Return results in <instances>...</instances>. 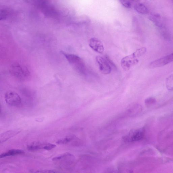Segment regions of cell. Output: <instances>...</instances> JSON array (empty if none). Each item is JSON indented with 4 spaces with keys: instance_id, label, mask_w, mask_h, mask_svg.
<instances>
[{
    "instance_id": "cell-15",
    "label": "cell",
    "mask_w": 173,
    "mask_h": 173,
    "mask_svg": "<svg viewBox=\"0 0 173 173\" xmlns=\"http://www.w3.org/2000/svg\"><path fill=\"white\" fill-rule=\"evenodd\" d=\"M166 85L168 90L173 91V74L167 77L166 80Z\"/></svg>"
},
{
    "instance_id": "cell-21",
    "label": "cell",
    "mask_w": 173,
    "mask_h": 173,
    "mask_svg": "<svg viewBox=\"0 0 173 173\" xmlns=\"http://www.w3.org/2000/svg\"><path fill=\"white\" fill-rule=\"evenodd\" d=\"M56 147V145H55L52 144L51 143H46L44 149L47 150H50V149L54 148Z\"/></svg>"
},
{
    "instance_id": "cell-12",
    "label": "cell",
    "mask_w": 173,
    "mask_h": 173,
    "mask_svg": "<svg viewBox=\"0 0 173 173\" xmlns=\"http://www.w3.org/2000/svg\"><path fill=\"white\" fill-rule=\"evenodd\" d=\"M24 153L23 151L19 149H12L7 152L2 153L1 155V158H4L7 156H13V155H20Z\"/></svg>"
},
{
    "instance_id": "cell-1",
    "label": "cell",
    "mask_w": 173,
    "mask_h": 173,
    "mask_svg": "<svg viewBox=\"0 0 173 173\" xmlns=\"http://www.w3.org/2000/svg\"><path fill=\"white\" fill-rule=\"evenodd\" d=\"M147 51V48L142 47L139 48L130 55L126 56L121 60V65L124 70L127 71L131 68L138 63V58L144 54Z\"/></svg>"
},
{
    "instance_id": "cell-22",
    "label": "cell",
    "mask_w": 173,
    "mask_h": 173,
    "mask_svg": "<svg viewBox=\"0 0 173 173\" xmlns=\"http://www.w3.org/2000/svg\"><path fill=\"white\" fill-rule=\"evenodd\" d=\"M132 1H133V0H132Z\"/></svg>"
},
{
    "instance_id": "cell-11",
    "label": "cell",
    "mask_w": 173,
    "mask_h": 173,
    "mask_svg": "<svg viewBox=\"0 0 173 173\" xmlns=\"http://www.w3.org/2000/svg\"><path fill=\"white\" fill-rule=\"evenodd\" d=\"M46 143H42L39 142H36L31 144L28 146V149L32 151H36L41 149H44Z\"/></svg>"
},
{
    "instance_id": "cell-10",
    "label": "cell",
    "mask_w": 173,
    "mask_h": 173,
    "mask_svg": "<svg viewBox=\"0 0 173 173\" xmlns=\"http://www.w3.org/2000/svg\"><path fill=\"white\" fill-rule=\"evenodd\" d=\"M19 131H16V130H9V131L5 132L3 133L1 136L0 137V141L1 143L4 142L6 141L7 140L10 139V138L16 135L20 132Z\"/></svg>"
},
{
    "instance_id": "cell-5",
    "label": "cell",
    "mask_w": 173,
    "mask_h": 173,
    "mask_svg": "<svg viewBox=\"0 0 173 173\" xmlns=\"http://www.w3.org/2000/svg\"><path fill=\"white\" fill-rule=\"evenodd\" d=\"M6 102L12 106H17L20 105L21 100L20 96L17 93L12 91H8L5 95Z\"/></svg>"
},
{
    "instance_id": "cell-13",
    "label": "cell",
    "mask_w": 173,
    "mask_h": 173,
    "mask_svg": "<svg viewBox=\"0 0 173 173\" xmlns=\"http://www.w3.org/2000/svg\"><path fill=\"white\" fill-rule=\"evenodd\" d=\"M134 9L136 11L140 14H145L149 13L148 9L143 4L139 3L135 5Z\"/></svg>"
},
{
    "instance_id": "cell-6",
    "label": "cell",
    "mask_w": 173,
    "mask_h": 173,
    "mask_svg": "<svg viewBox=\"0 0 173 173\" xmlns=\"http://www.w3.org/2000/svg\"><path fill=\"white\" fill-rule=\"evenodd\" d=\"M173 62V52L169 55L151 62L149 64L151 69H155L163 66Z\"/></svg>"
},
{
    "instance_id": "cell-14",
    "label": "cell",
    "mask_w": 173,
    "mask_h": 173,
    "mask_svg": "<svg viewBox=\"0 0 173 173\" xmlns=\"http://www.w3.org/2000/svg\"><path fill=\"white\" fill-rule=\"evenodd\" d=\"M142 107L139 104H133L130 105L128 109L130 114H135L139 113L141 111Z\"/></svg>"
},
{
    "instance_id": "cell-8",
    "label": "cell",
    "mask_w": 173,
    "mask_h": 173,
    "mask_svg": "<svg viewBox=\"0 0 173 173\" xmlns=\"http://www.w3.org/2000/svg\"><path fill=\"white\" fill-rule=\"evenodd\" d=\"M89 46L93 50L99 54H102L104 51L103 44L98 38H91L89 41Z\"/></svg>"
},
{
    "instance_id": "cell-9",
    "label": "cell",
    "mask_w": 173,
    "mask_h": 173,
    "mask_svg": "<svg viewBox=\"0 0 173 173\" xmlns=\"http://www.w3.org/2000/svg\"><path fill=\"white\" fill-rule=\"evenodd\" d=\"M149 19L157 27L161 30H164V26L160 15L157 14H151L149 17Z\"/></svg>"
},
{
    "instance_id": "cell-19",
    "label": "cell",
    "mask_w": 173,
    "mask_h": 173,
    "mask_svg": "<svg viewBox=\"0 0 173 173\" xmlns=\"http://www.w3.org/2000/svg\"><path fill=\"white\" fill-rule=\"evenodd\" d=\"M156 102V100H155V98H153V97L148 98L147 99H146L145 101V104L148 106L154 104Z\"/></svg>"
},
{
    "instance_id": "cell-16",
    "label": "cell",
    "mask_w": 173,
    "mask_h": 173,
    "mask_svg": "<svg viewBox=\"0 0 173 173\" xmlns=\"http://www.w3.org/2000/svg\"><path fill=\"white\" fill-rule=\"evenodd\" d=\"M74 138V137L73 136H69L59 140L58 141L57 143L58 144H65L69 142Z\"/></svg>"
},
{
    "instance_id": "cell-4",
    "label": "cell",
    "mask_w": 173,
    "mask_h": 173,
    "mask_svg": "<svg viewBox=\"0 0 173 173\" xmlns=\"http://www.w3.org/2000/svg\"><path fill=\"white\" fill-rule=\"evenodd\" d=\"M145 135V130L143 128L131 130L122 138L126 142H133L142 140Z\"/></svg>"
},
{
    "instance_id": "cell-18",
    "label": "cell",
    "mask_w": 173,
    "mask_h": 173,
    "mask_svg": "<svg viewBox=\"0 0 173 173\" xmlns=\"http://www.w3.org/2000/svg\"><path fill=\"white\" fill-rule=\"evenodd\" d=\"M120 3L124 7L127 8H131L132 5L130 2L128 0H119Z\"/></svg>"
},
{
    "instance_id": "cell-20",
    "label": "cell",
    "mask_w": 173,
    "mask_h": 173,
    "mask_svg": "<svg viewBox=\"0 0 173 173\" xmlns=\"http://www.w3.org/2000/svg\"><path fill=\"white\" fill-rule=\"evenodd\" d=\"M32 172H39V173H56L58 172L57 171L52 170H32Z\"/></svg>"
},
{
    "instance_id": "cell-3",
    "label": "cell",
    "mask_w": 173,
    "mask_h": 173,
    "mask_svg": "<svg viewBox=\"0 0 173 173\" xmlns=\"http://www.w3.org/2000/svg\"><path fill=\"white\" fill-rule=\"evenodd\" d=\"M9 71L13 76L20 80H24L30 75V72L26 67L17 63L11 65Z\"/></svg>"
},
{
    "instance_id": "cell-17",
    "label": "cell",
    "mask_w": 173,
    "mask_h": 173,
    "mask_svg": "<svg viewBox=\"0 0 173 173\" xmlns=\"http://www.w3.org/2000/svg\"><path fill=\"white\" fill-rule=\"evenodd\" d=\"M7 9H1L0 13V19L1 20H4L7 18L9 12Z\"/></svg>"
},
{
    "instance_id": "cell-2",
    "label": "cell",
    "mask_w": 173,
    "mask_h": 173,
    "mask_svg": "<svg viewBox=\"0 0 173 173\" xmlns=\"http://www.w3.org/2000/svg\"><path fill=\"white\" fill-rule=\"evenodd\" d=\"M61 52L78 73L81 74H85V65L81 58L75 54L66 53L63 51Z\"/></svg>"
},
{
    "instance_id": "cell-7",
    "label": "cell",
    "mask_w": 173,
    "mask_h": 173,
    "mask_svg": "<svg viewBox=\"0 0 173 173\" xmlns=\"http://www.w3.org/2000/svg\"><path fill=\"white\" fill-rule=\"evenodd\" d=\"M96 60L101 73L104 75H108L111 73V67L106 59L98 56L96 58Z\"/></svg>"
}]
</instances>
